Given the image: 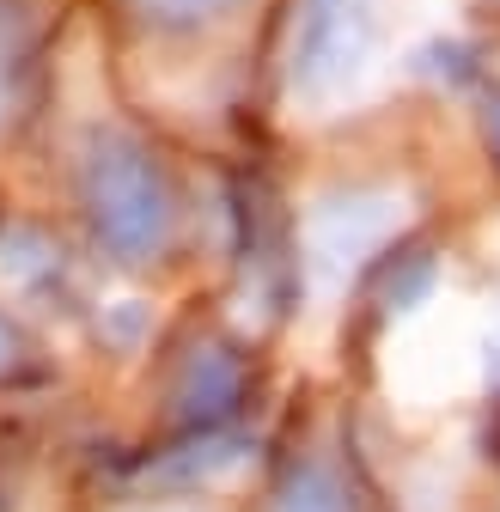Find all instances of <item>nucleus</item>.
Segmentation results:
<instances>
[{
    "label": "nucleus",
    "mask_w": 500,
    "mask_h": 512,
    "mask_svg": "<svg viewBox=\"0 0 500 512\" xmlns=\"http://www.w3.org/2000/svg\"><path fill=\"white\" fill-rule=\"evenodd\" d=\"M433 281H440V263H433L427 244H403V250H379V275H372V287H379V305L385 311H415Z\"/></svg>",
    "instance_id": "nucleus-8"
},
{
    "label": "nucleus",
    "mask_w": 500,
    "mask_h": 512,
    "mask_svg": "<svg viewBox=\"0 0 500 512\" xmlns=\"http://www.w3.org/2000/svg\"><path fill=\"white\" fill-rule=\"evenodd\" d=\"M244 0H122V13H129L141 31L165 37V43H190V37H208L220 31Z\"/></svg>",
    "instance_id": "nucleus-6"
},
{
    "label": "nucleus",
    "mask_w": 500,
    "mask_h": 512,
    "mask_svg": "<svg viewBox=\"0 0 500 512\" xmlns=\"http://www.w3.org/2000/svg\"><path fill=\"white\" fill-rule=\"evenodd\" d=\"M397 232V196L379 183H342L330 196L311 202L305 220V250H311V269L324 281L354 275L366 256H379L385 238Z\"/></svg>",
    "instance_id": "nucleus-3"
},
{
    "label": "nucleus",
    "mask_w": 500,
    "mask_h": 512,
    "mask_svg": "<svg viewBox=\"0 0 500 512\" xmlns=\"http://www.w3.org/2000/svg\"><path fill=\"white\" fill-rule=\"evenodd\" d=\"M476 122H482V141H488L494 165H500V80H482L476 86Z\"/></svg>",
    "instance_id": "nucleus-9"
},
{
    "label": "nucleus",
    "mask_w": 500,
    "mask_h": 512,
    "mask_svg": "<svg viewBox=\"0 0 500 512\" xmlns=\"http://www.w3.org/2000/svg\"><path fill=\"white\" fill-rule=\"evenodd\" d=\"M385 43L379 0H293L287 13V86L305 104H336L354 92Z\"/></svg>",
    "instance_id": "nucleus-2"
},
{
    "label": "nucleus",
    "mask_w": 500,
    "mask_h": 512,
    "mask_svg": "<svg viewBox=\"0 0 500 512\" xmlns=\"http://www.w3.org/2000/svg\"><path fill=\"white\" fill-rule=\"evenodd\" d=\"M37 7L31 0H0V128H7L37 80Z\"/></svg>",
    "instance_id": "nucleus-5"
},
{
    "label": "nucleus",
    "mask_w": 500,
    "mask_h": 512,
    "mask_svg": "<svg viewBox=\"0 0 500 512\" xmlns=\"http://www.w3.org/2000/svg\"><path fill=\"white\" fill-rule=\"evenodd\" d=\"M25 366V336H19V324L7 311H0V378H13Z\"/></svg>",
    "instance_id": "nucleus-10"
},
{
    "label": "nucleus",
    "mask_w": 500,
    "mask_h": 512,
    "mask_svg": "<svg viewBox=\"0 0 500 512\" xmlns=\"http://www.w3.org/2000/svg\"><path fill=\"white\" fill-rule=\"evenodd\" d=\"M269 512H354V506L330 458H293L269 494Z\"/></svg>",
    "instance_id": "nucleus-7"
},
{
    "label": "nucleus",
    "mask_w": 500,
    "mask_h": 512,
    "mask_svg": "<svg viewBox=\"0 0 500 512\" xmlns=\"http://www.w3.org/2000/svg\"><path fill=\"white\" fill-rule=\"evenodd\" d=\"M74 196L92 244L116 269H153L177 238V189L153 141L135 128L98 122L86 128L80 159H74Z\"/></svg>",
    "instance_id": "nucleus-1"
},
{
    "label": "nucleus",
    "mask_w": 500,
    "mask_h": 512,
    "mask_svg": "<svg viewBox=\"0 0 500 512\" xmlns=\"http://www.w3.org/2000/svg\"><path fill=\"white\" fill-rule=\"evenodd\" d=\"M244 391H250L244 348L232 336H220V330H202V336L183 342V354L171 366L165 409H171L177 427H190V433H220L244 409Z\"/></svg>",
    "instance_id": "nucleus-4"
}]
</instances>
